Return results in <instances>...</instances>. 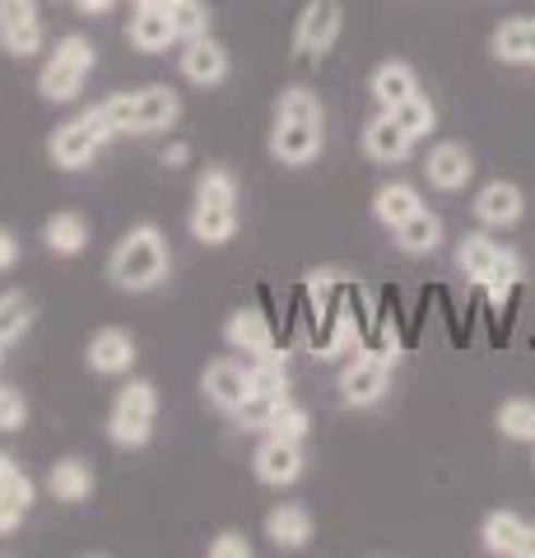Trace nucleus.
<instances>
[{
  "label": "nucleus",
  "mask_w": 535,
  "mask_h": 558,
  "mask_svg": "<svg viewBox=\"0 0 535 558\" xmlns=\"http://www.w3.org/2000/svg\"><path fill=\"white\" fill-rule=\"evenodd\" d=\"M126 43L135 51H145V57H159V51H168L178 38V28H172V14L159 10V5H135L131 20H126Z\"/></svg>",
  "instance_id": "15"
},
{
  "label": "nucleus",
  "mask_w": 535,
  "mask_h": 558,
  "mask_svg": "<svg viewBox=\"0 0 535 558\" xmlns=\"http://www.w3.org/2000/svg\"><path fill=\"white\" fill-rule=\"evenodd\" d=\"M112 140V126L98 117V108L89 112H80L71 121H61L57 131H51L47 140V159L57 163L61 172H80V168H89L98 159V149Z\"/></svg>",
  "instance_id": "5"
},
{
  "label": "nucleus",
  "mask_w": 535,
  "mask_h": 558,
  "mask_svg": "<svg viewBox=\"0 0 535 558\" xmlns=\"http://www.w3.org/2000/svg\"><path fill=\"white\" fill-rule=\"evenodd\" d=\"M89 368L102 373V377H122L135 368V340L126 336L122 326H108L98 330V336L89 340Z\"/></svg>",
  "instance_id": "18"
},
{
  "label": "nucleus",
  "mask_w": 535,
  "mask_h": 558,
  "mask_svg": "<svg viewBox=\"0 0 535 558\" xmlns=\"http://www.w3.org/2000/svg\"><path fill=\"white\" fill-rule=\"evenodd\" d=\"M479 539H485L489 554L503 558H535V521L516 517V512H489L485 526H479Z\"/></svg>",
  "instance_id": "11"
},
{
  "label": "nucleus",
  "mask_w": 535,
  "mask_h": 558,
  "mask_svg": "<svg viewBox=\"0 0 535 558\" xmlns=\"http://www.w3.org/2000/svg\"><path fill=\"white\" fill-rule=\"evenodd\" d=\"M420 191H414L410 182H387V186H377V196H373V215L382 229H396V223H405L414 209H420Z\"/></svg>",
  "instance_id": "28"
},
{
  "label": "nucleus",
  "mask_w": 535,
  "mask_h": 558,
  "mask_svg": "<svg viewBox=\"0 0 535 558\" xmlns=\"http://www.w3.org/2000/svg\"><path fill=\"white\" fill-rule=\"evenodd\" d=\"M154 418H159V391H154V381H126L117 391L108 438L117 447H145L154 438Z\"/></svg>",
  "instance_id": "6"
},
{
  "label": "nucleus",
  "mask_w": 535,
  "mask_h": 558,
  "mask_svg": "<svg viewBox=\"0 0 535 558\" xmlns=\"http://www.w3.org/2000/svg\"><path fill=\"white\" fill-rule=\"evenodd\" d=\"M47 488H51V498L57 502H84L94 494V470L84 465L80 457H65L47 470Z\"/></svg>",
  "instance_id": "25"
},
{
  "label": "nucleus",
  "mask_w": 535,
  "mask_h": 558,
  "mask_svg": "<svg viewBox=\"0 0 535 558\" xmlns=\"http://www.w3.org/2000/svg\"><path fill=\"white\" fill-rule=\"evenodd\" d=\"M168 14H172V28H178L182 43L205 38V33H210V10H205V0H178Z\"/></svg>",
  "instance_id": "33"
},
{
  "label": "nucleus",
  "mask_w": 535,
  "mask_h": 558,
  "mask_svg": "<svg viewBox=\"0 0 535 558\" xmlns=\"http://www.w3.org/2000/svg\"><path fill=\"white\" fill-rule=\"evenodd\" d=\"M498 252H503V247H498L489 233H465L457 242V270L471 279V284H485L489 270H494V260H498Z\"/></svg>",
  "instance_id": "27"
},
{
  "label": "nucleus",
  "mask_w": 535,
  "mask_h": 558,
  "mask_svg": "<svg viewBox=\"0 0 535 558\" xmlns=\"http://www.w3.org/2000/svg\"><path fill=\"white\" fill-rule=\"evenodd\" d=\"M489 47H494V57L503 65H535V14L498 24Z\"/></svg>",
  "instance_id": "19"
},
{
  "label": "nucleus",
  "mask_w": 535,
  "mask_h": 558,
  "mask_svg": "<svg viewBox=\"0 0 535 558\" xmlns=\"http://www.w3.org/2000/svg\"><path fill=\"white\" fill-rule=\"evenodd\" d=\"M178 65H182V75L192 80L196 89H215V84L229 80V47L215 43L210 33H205V38L182 43V57H178Z\"/></svg>",
  "instance_id": "12"
},
{
  "label": "nucleus",
  "mask_w": 535,
  "mask_h": 558,
  "mask_svg": "<svg viewBox=\"0 0 535 558\" xmlns=\"http://www.w3.org/2000/svg\"><path fill=\"white\" fill-rule=\"evenodd\" d=\"M210 558H252V545L243 531H219L210 539Z\"/></svg>",
  "instance_id": "38"
},
{
  "label": "nucleus",
  "mask_w": 535,
  "mask_h": 558,
  "mask_svg": "<svg viewBox=\"0 0 535 558\" xmlns=\"http://www.w3.org/2000/svg\"><path fill=\"white\" fill-rule=\"evenodd\" d=\"M20 238H14L10 229H0V275H5V270H14V266H20Z\"/></svg>",
  "instance_id": "40"
},
{
  "label": "nucleus",
  "mask_w": 535,
  "mask_h": 558,
  "mask_svg": "<svg viewBox=\"0 0 535 558\" xmlns=\"http://www.w3.org/2000/svg\"><path fill=\"white\" fill-rule=\"evenodd\" d=\"M396 242H401V252L410 256H428V252H438V242H442V219L434 215V209H414V215L405 223H396Z\"/></svg>",
  "instance_id": "24"
},
{
  "label": "nucleus",
  "mask_w": 535,
  "mask_h": 558,
  "mask_svg": "<svg viewBox=\"0 0 535 558\" xmlns=\"http://www.w3.org/2000/svg\"><path fill=\"white\" fill-rule=\"evenodd\" d=\"M94 61H98L94 43L84 38V33H65V38L51 47V57L42 61V70H38V94L47 102H71V98H80L84 80L94 75Z\"/></svg>",
  "instance_id": "4"
},
{
  "label": "nucleus",
  "mask_w": 535,
  "mask_h": 558,
  "mask_svg": "<svg viewBox=\"0 0 535 558\" xmlns=\"http://www.w3.org/2000/svg\"><path fill=\"white\" fill-rule=\"evenodd\" d=\"M223 340H229L238 354H270L275 326L262 317V312H233V317L223 322Z\"/></svg>",
  "instance_id": "21"
},
{
  "label": "nucleus",
  "mask_w": 535,
  "mask_h": 558,
  "mask_svg": "<svg viewBox=\"0 0 535 558\" xmlns=\"http://www.w3.org/2000/svg\"><path fill=\"white\" fill-rule=\"evenodd\" d=\"M266 433H275V438H293V442H303L307 438V410L303 405H293V400H280L270 414V424Z\"/></svg>",
  "instance_id": "36"
},
{
  "label": "nucleus",
  "mask_w": 535,
  "mask_h": 558,
  "mask_svg": "<svg viewBox=\"0 0 535 558\" xmlns=\"http://www.w3.org/2000/svg\"><path fill=\"white\" fill-rule=\"evenodd\" d=\"M391 117L401 121V126H405L414 140H424L428 131L438 126V108H434V102H428L424 94H410L405 102H396V108H391Z\"/></svg>",
  "instance_id": "31"
},
{
  "label": "nucleus",
  "mask_w": 535,
  "mask_h": 558,
  "mask_svg": "<svg viewBox=\"0 0 535 558\" xmlns=\"http://www.w3.org/2000/svg\"><path fill=\"white\" fill-rule=\"evenodd\" d=\"M42 242H47L51 256H80L84 247H89V223H84V215L61 209V215H51L42 223Z\"/></svg>",
  "instance_id": "23"
},
{
  "label": "nucleus",
  "mask_w": 535,
  "mask_h": 558,
  "mask_svg": "<svg viewBox=\"0 0 535 558\" xmlns=\"http://www.w3.org/2000/svg\"><path fill=\"white\" fill-rule=\"evenodd\" d=\"M266 539L275 549H303L313 539V512L299 508V502H284L266 517Z\"/></svg>",
  "instance_id": "22"
},
{
  "label": "nucleus",
  "mask_w": 535,
  "mask_h": 558,
  "mask_svg": "<svg viewBox=\"0 0 535 558\" xmlns=\"http://www.w3.org/2000/svg\"><path fill=\"white\" fill-rule=\"evenodd\" d=\"M24 418H28V400H24V391L0 387V433H20V428H24Z\"/></svg>",
  "instance_id": "37"
},
{
  "label": "nucleus",
  "mask_w": 535,
  "mask_h": 558,
  "mask_svg": "<svg viewBox=\"0 0 535 558\" xmlns=\"http://www.w3.org/2000/svg\"><path fill=\"white\" fill-rule=\"evenodd\" d=\"M135 5H159V10H172L178 0H135Z\"/></svg>",
  "instance_id": "43"
},
{
  "label": "nucleus",
  "mask_w": 535,
  "mask_h": 558,
  "mask_svg": "<svg viewBox=\"0 0 535 558\" xmlns=\"http://www.w3.org/2000/svg\"><path fill=\"white\" fill-rule=\"evenodd\" d=\"M498 428H503V438L531 442V433H535V400H508V405L498 410Z\"/></svg>",
  "instance_id": "35"
},
{
  "label": "nucleus",
  "mask_w": 535,
  "mask_h": 558,
  "mask_svg": "<svg viewBox=\"0 0 535 558\" xmlns=\"http://www.w3.org/2000/svg\"><path fill=\"white\" fill-rule=\"evenodd\" d=\"M531 442H535V433H531Z\"/></svg>",
  "instance_id": "44"
},
{
  "label": "nucleus",
  "mask_w": 535,
  "mask_h": 558,
  "mask_svg": "<svg viewBox=\"0 0 535 558\" xmlns=\"http://www.w3.org/2000/svg\"><path fill=\"white\" fill-rule=\"evenodd\" d=\"M0 47L10 57H38L42 51V14L38 0H0Z\"/></svg>",
  "instance_id": "9"
},
{
  "label": "nucleus",
  "mask_w": 535,
  "mask_h": 558,
  "mask_svg": "<svg viewBox=\"0 0 535 558\" xmlns=\"http://www.w3.org/2000/svg\"><path fill=\"white\" fill-rule=\"evenodd\" d=\"M247 381H252V396L262 400H289V368H284V354H256V363L247 368Z\"/></svg>",
  "instance_id": "29"
},
{
  "label": "nucleus",
  "mask_w": 535,
  "mask_h": 558,
  "mask_svg": "<svg viewBox=\"0 0 535 558\" xmlns=\"http://www.w3.org/2000/svg\"><path fill=\"white\" fill-rule=\"evenodd\" d=\"M516 284H522V256H516V252H498L494 270H489V279H485L479 289H489V299H494V303H503Z\"/></svg>",
  "instance_id": "32"
},
{
  "label": "nucleus",
  "mask_w": 535,
  "mask_h": 558,
  "mask_svg": "<svg viewBox=\"0 0 535 558\" xmlns=\"http://www.w3.org/2000/svg\"><path fill=\"white\" fill-rule=\"evenodd\" d=\"M75 10L89 14V20H98V14H112L117 10V0H75Z\"/></svg>",
  "instance_id": "41"
},
{
  "label": "nucleus",
  "mask_w": 535,
  "mask_h": 558,
  "mask_svg": "<svg viewBox=\"0 0 535 558\" xmlns=\"http://www.w3.org/2000/svg\"><path fill=\"white\" fill-rule=\"evenodd\" d=\"M256 480L270 484V488H284L303 475V447L293 442V438H275V433H266V442L256 447Z\"/></svg>",
  "instance_id": "13"
},
{
  "label": "nucleus",
  "mask_w": 535,
  "mask_h": 558,
  "mask_svg": "<svg viewBox=\"0 0 535 558\" xmlns=\"http://www.w3.org/2000/svg\"><path fill=\"white\" fill-rule=\"evenodd\" d=\"M238 233V205H219V201H196L192 205V238L205 247H223Z\"/></svg>",
  "instance_id": "20"
},
{
  "label": "nucleus",
  "mask_w": 535,
  "mask_h": 558,
  "mask_svg": "<svg viewBox=\"0 0 535 558\" xmlns=\"http://www.w3.org/2000/svg\"><path fill=\"white\" fill-rule=\"evenodd\" d=\"M387 387H391V359L368 354V349L340 373V400L344 405H354V410L377 405V400L387 396Z\"/></svg>",
  "instance_id": "8"
},
{
  "label": "nucleus",
  "mask_w": 535,
  "mask_h": 558,
  "mask_svg": "<svg viewBox=\"0 0 535 558\" xmlns=\"http://www.w3.org/2000/svg\"><path fill=\"white\" fill-rule=\"evenodd\" d=\"M326 145L321 131V98L313 89H289L280 94V108H275V126H270V159L284 168H303L313 163Z\"/></svg>",
  "instance_id": "1"
},
{
  "label": "nucleus",
  "mask_w": 535,
  "mask_h": 558,
  "mask_svg": "<svg viewBox=\"0 0 535 558\" xmlns=\"http://www.w3.org/2000/svg\"><path fill=\"white\" fill-rule=\"evenodd\" d=\"M340 28H344L340 0H307L303 20L293 28V57H299V65L313 70L331 57V47L340 43Z\"/></svg>",
  "instance_id": "7"
},
{
  "label": "nucleus",
  "mask_w": 535,
  "mask_h": 558,
  "mask_svg": "<svg viewBox=\"0 0 535 558\" xmlns=\"http://www.w3.org/2000/svg\"><path fill=\"white\" fill-rule=\"evenodd\" d=\"M33 494H38V488H33V480L24 475V465L0 451V498L20 502V508H33Z\"/></svg>",
  "instance_id": "34"
},
{
  "label": "nucleus",
  "mask_w": 535,
  "mask_h": 558,
  "mask_svg": "<svg viewBox=\"0 0 535 558\" xmlns=\"http://www.w3.org/2000/svg\"><path fill=\"white\" fill-rule=\"evenodd\" d=\"M186 154H192V149H186L182 140H178V145H168V149H163V163H186Z\"/></svg>",
  "instance_id": "42"
},
{
  "label": "nucleus",
  "mask_w": 535,
  "mask_h": 558,
  "mask_svg": "<svg viewBox=\"0 0 535 558\" xmlns=\"http://www.w3.org/2000/svg\"><path fill=\"white\" fill-rule=\"evenodd\" d=\"M168 266H172L168 238L154 229V223H135L108 256V279L122 293H149L168 279Z\"/></svg>",
  "instance_id": "2"
},
{
  "label": "nucleus",
  "mask_w": 535,
  "mask_h": 558,
  "mask_svg": "<svg viewBox=\"0 0 535 558\" xmlns=\"http://www.w3.org/2000/svg\"><path fill=\"white\" fill-rule=\"evenodd\" d=\"M94 108L112 126V135H159V131H172V121L182 117V98L168 84H145L135 94L102 98Z\"/></svg>",
  "instance_id": "3"
},
{
  "label": "nucleus",
  "mask_w": 535,
  "mask_h": 558,
  "mask_svg": "<svg viewBox=\"0 0 535 558\" xmlns=\"http://www.w3.org/2000/svg\"><path fill=\"white\" fill-rule=\"evenodd\" d=\"M410 94H420V75L405 61H382L373 70V98L382 102V112H391L396 102H405Z\"/></svg>",
  "instance_id": "26"
},
{
  "label": "nucleus",
  "mask_w": 535,
  "mask_h": 558,
  "mask_svg": "<svg viewBox=\"0 0 535 558\" xmlns=\"http://www.w3.org/2000/svg\"><path fill=\"white\" fill-rule=\"evenodd\" d=\"M28 322H33V303L24 293H0V359L28 330Z\"/></svg>",
  "instance_id": "30"
},
{
  "label": "nucleus",
  "mask_w": 535,
  "mask_h": 558,
  "mask_svg": "<svg viewBox=\"0 0 535 558\" xmlns=\"http://www.w3.org/2000/svg\"><path fill=\"white\" fill-rule=\"evenodd\" d=\"M200 391H205V400H210L215 410L238 414V410L247 405V396H252V381H247L243 363L215 359V363H205V373H200Z\"/></svg>",
  "instance_id": "10"
},
{
  "label": "nucleus",
  "mask_w": 535,
  "mask_h": 558,
  "mask_svg": "<svg viewBox=\"0 0 535 558\" xmlns=\"http://www.w3.org/2000/svg\"><path fill=\"white\" fill-rule=\"evenodd\" d=\"M471 209L485 229H512V223L526 215V196H522V186H512V182H489V186H479Z\"/></svg>",
  "instance_id": "16"
},
{
  "label": "nucleus",
  "mask_w": 535,
  "mask_h": 558,
  "mask_svg": "<svg viewBox=\"0 0 535 558\" xmlns=\"http://www.w3.org/2000/svg\"><path fill=\"white\" fill-rule=\"evenodd\" d=\"M24 517H28V508H20V502H10V498H0V539L20 531Z\"/></svg>",
  "instance_id": "39"
},
{
  "label": "nucleus",
  "mask_w": 535,
  "mask_h": 558,
  "mask_svg": "<svg viewBox=\"0 0 535 558\" xmlns=\"http://www.w3.org/2000/svg\"><path fill=\"white\" fill-rule=\"evenodd\" d=\"M424 178H428V186H438V191H465V182L475 178V159H471V149L457 145V140H442V145L428 149V159H424Z\"/></svg>",
  "instance_id": "14"
},
{
  "label": "nucleus",
  "mask_w": 535,
  "mask_h": 558,
  "mask_svg": "<svg viewBox=\"0 0 535 558\" xmlns=\"http://www.w3.org/2000/svg\"><path fill=\"white\" fill-rule=\"evenodd\" d=\"M410 149H414V135L391 112L373 117L368 126H364V154H368L373 163H405Z\"/></svg>",
  "instance_id": "17"
}]
</instances>
